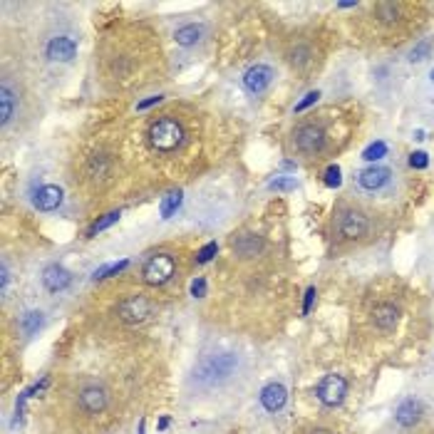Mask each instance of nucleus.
<instances>
[{
    "label": "nucleus",
    "instance_id": "obj_1",
    "mask_svg": "<svg viewBox=\"0 0 434 434\" xmlns=\"http://www.w3.org/2000/svg\"><path fill=\"white\" fill-rule=\"evenodd\" d=\"M241 367V357L236 352H214V355L204 357V360L196 365L191 382H196V388H219L224 382H229L231 377L238 372Z\"/></svg>",
    "mask_w": 434,
    "mask_h": 434
},
{
    "label": "nucleus",
    "instance_id": "obj_2",
    "mask_svg": "<svg viewBox=\"0 0 434 434\" xmlns=\"http://www.w3.org/2000/svg\"><path fill=\"white\" fill-rule=\"evenodd\" d=\"M184 141H186V129L177 117L164 115L149 125V144H152L154 152L172 154L181 149Z\"/></svg>",
    "mask_w": 434,
    "mask_h": 434
},
{
    "label": "nucleus",
    "instance_id": "obj_3",
    "mask_svg": "<svg viewBox=\"0 0 434 434\" xmlns=\"http://www.w3.org/2000/svg\"><path fill=\"white\" fill-rule=\"evenodd\" d=\"M325 144H328V134H325V129L320 125L308 122V125L295 127L293 147L298 154H303V157H320L325 152Z\"/></svg>",
    "mask_w": 434,
    "mask_h": 434
},
{
    "label": "nucleus",
    "instance_id": "obj_4",
    "mask_svg": "<svg viewBox=\"0 0 434 434\" xmlns=\"http://www.w3.org/2000/svg\"><path fill=\"white\" fill-rule=\"evenodd\" d=\"M174 271H177L174 256H169V253H157V256H152L144 263L141 278H144L147 286H164V283H169L174 278Z\"/></svg>",
    "mask_w": 434,
    "mask_h": 434
},
{
    "label": "nucleus",
    "instance_id": "obj_5",
    "mask_svg": "<svg viewBox=\"0 0 434 434\" xmlns=\"http://www.w3.org/2000/svg\"><path fill=\"white\" fill-rule=\"evenodd\" d=\"M338 236L343 241H360L370 231V221L360 209H343L338 214Z\"/></svg>",
    "mask_w": 434,
    "mask_h": 434
},
{
    "label": "nucleus",
    "instance_id": "obj_6",
    "mask_svg": "<svg viewBox=\"0 0 434 434\" xmlns=\"http://www.w3.org/2000/svg\"><path fill=\"white\" fill-rule=\"evenodd\" d=\"M152 313H154L152 300H147L144 295H129V298H125L117 305V315H120V320L127 325L144 323V320L152 318Z\"/></svg>",
    "mask_w": 434,
    "mask_h": 434
},
{
    "label": "nucleus",
    "instance_id": "obj_7",
    "mask_svg": "<svg viewBox=\"0 0 434 434\" xmlns=\"http://www.w3.org/2000/svg\"><path fill=\"white\" fill-rule=\"evenodd\" d=\"M77 404L82 412L87 414H100L107 409V404H110V392H107L102 385H97V382H87V385H82L77 392Z\"/></svg>",
    "mask_w": 434,
    "mask_h": 434
},
{
    "label": "nucleus",
    "instance_id": "obj_8",
    "mask_svg": "<svg viewBox=\"0 0 434 434\" xmlns=\"http://www.w3.org/2000/svg\"><path fill=\"white\" fill-rule=\"evenodd\" d=\"M315 395H318V400L325 407H338V404H343V400L347 395V380L343 375H325L318 382Z\"/></svg>",
    "mask_w": 434,
    "mask_h": 434
},
{
    "label": "nucleus",
    "instance_id": "obj_9",
    "mask_svg": "<svg viewBox=\"0 0 434 434\" xmlns=\"http://www.w3.org/2000/svg\"><path fill=\"white\" fill-rule=\"evenodd\" d=\"M266 251V243L258 234H238L231 241V253L238 261H253V258L263 256Z\"/></svg>",
    "mask_w": 434,
    "mask_h": 434
},
{
    "label": "nucleus",
    "instance_id": "obj_10",
    "mask_svg": "<svg viewBox=\"0 0 434 434\" xmlns=\"http://www.w3.org/2000/svg\"><path fill=\"white\" fill-rule=\"evenodd\" d=\"M273 70L268 68V65H253V68H248L246 72H243V87L248 89L251 94H263L268 87L273 84Z\"/></svg>",
    "mask_w": 434,
    "mask_h": 434
},
{
    "label": "nucleus",
    "instance_id": "obj_11",
    "mask_svg": "<svg viewBox=\"0 0 434 434\" xmlns=\"http://www.w3.org/2000/svg\"><path fill=\"white\" fill-rule=\"evenodd\" d=\"M45 55H47V60H53V63H70V60L77 55V42L70 35L50 37V42L45 45Z\"/></svg>",
    "mask_w": 434,
    "mask_h": 434
},
{
    "label": "nucleus",
    "instance_id": "obj_12",
    "mask_svg": "<svg viewBox=\"0 0 434 434\" xmlns=\"http://www.w3.org/2000/svg\"><path fill=\"white\" fill-rule=\"evenodd\" d=\"M70 283H72V273L68 268L58 266V263H53V266H47L42 271V286L50 293H63L65 288H70Z\"/></svg>",
    "mask_w": 434,
    "mask_h": 434
},
{
    "label": "nucleus",
    "instance_id": "obj_13",
    "mask_svg": "<svg viewBox=\"0 0 434 434\" xmlns=\"http://www.w3.org/2000/svg\"><path fill=\"white\" fill-rule=\"evenodd\" d=\"M372 323H375V328H380L382 333H390V330H395L400 323V308L395 303L375 305V310H372Z\"/></svg>",
    "mask_w": 434,
    "mask_h": 434
},
{
    "label": "nucleus",
    "instance_id": "obj_14",
    "mask_svg": "<svg viewBox=\"0 0 434 434\" xmlns=\"http://www.w3.org/2000/svg\"><path fill=\"white\" fill-rule=\"evenodd\" d=\"M390 181V169L385 167H367L357 174V186L365 191H380Z\"/></svg>",
    "mask_w": 434,
    "mask_h": 434
},
{
    "label": "nucleus",
    "instance_id": "obj_15",
    "mask_svg": "<svg viewBox=\"0 0 434 434\" xmlns=\"http://www.w3.org/2000/svg\"><path fill=\"white\" fill-rule=\"evenodd\" d=\"M286 402H288V390L283 388L281 382H271V385H266L261 390V404L268 412H281L286 407Z\"/></svg>",
    "mask_w": 434,
    "mask_h": 434
},
{
    "label": "nucleus",
    "instance_id": "obj_16",
    "mask_svg": "<svg viewBox=\"0 0 434 434\" xmlns=\"http://www.w3.org/2000/svg\"><path fill=\"white\" fill-rule=\"evenodd\" d=\"M422 402L414 397L404 400V402H400V407L395 409V419H397L400 427H414V424L422 419Z\"/></svg>",
    "mask_w": 434,
    "mask_h": 434
},
{
    "label": "nucleus",
    "instance_id": "obj_17",
    "mask_svg": "<svg viewBox=\"0 0 434 434\" xmlns=\"http://www.w3.org/2000/svg\"><path fill=\"white\" fill-rule=\"evenodd\" d=\"M63 204V189L55 186V184H45V186L37 189L35 194V206L37 211H55Z\"/></svg>",
    "mask_w": 434,
    "mask_h": 434
},
{
    "label": "nucleus",
    "instance_id": "obj_18",
    "mask_svg": "<svg viewBox=\"0 0 434 434\" xmlns=\"http://www.w3.org/2000/svg\"><path fill=\"white\" fill-rule=\"evenodd\" d=\"M206 35V27L201 23H186L174 32V42L181 47H196Z\"/></svg>",
    "mask_w": 434,
    "mask_h": 434
},
{
    "label": "nucleus",
    "instance_id": "obj_19",
    "mask_svg": "<svg viewBox=\"0 0 434 434\" xmlns=\"http://www.w3.org/2000/svg\"><path fill=\"white\" fill-rule=\"evenodd\" d=\"M18 112V94L13 92V87L8 82L0 84V125L8 127L11 120Z\"/></svg>",
    "mask_w": 434,
    "mask_h": 434
},
{
    "label": "nucleus",
    "instance_id": "obj_20",
    "mask_svg": "<svg viewBox=\"0 0 434 434\" xmlns=\"http://www.w3.org/2000/svg\"><path fill=\"white\" fill-rule=\"evenodd\" d=\"M288 63H291L293 70H298V72H305L313 65V50L308 45H293L288 50Z\"/></svg>",
    "mask_w": 434,
    "mask_h": 434
},
{
    "label": "nucleus",
    "instance_id": "obj_21",
    "mask_svg": "<svg viewBox=\"0 0 434 434\" xmlns=\"http://www.w3.org/2000/svg\"><path fill=\"white\" fill-rule=\"evenodd\" d=\"M42 325H45V315H42L40 310H27L20 318V328L27 338H30V335H37V330H40Z\"/></svg>",
    "mask_w": 434,
    "mask_h": 434
},
{
    "label": "nucleus",
    "instance_id": "obj_22",
    "mask_svg": "<svg viewBox=\"0 0 434 434\" xmlns=\"http://www.w3.org/2000/svg\"><path fill=\"white\" fill-rule=\"evenodd\" d=\"M120 216H122L120 211H110V214H105V216H102L100 221H94V224L89 226L87 236H89V238H92V236H97V234H100V231L110 229L112 224H117V221H120Z\"/></svg>",
    "mask_w": 434,
    "mask_h": 434
},
{
    "label": "nucleus",
    "instance_id": "obj_23",
    "mask_svg": "<svg viewBox=\"0 0 434 434\" xmlns=\"http://www.w3.org/2000/svg\"><path fill=\"white\" fill-rule=\"evenodd\" d=\"M432 53V40H422L409 50V63H422V60L429 58Z\"/></svg>",
    "mask_w": 434,
    "mask_h": 434
},
{
    "label": "nucleus",
    "instance_id": "obj_24",
    "mask_svg": "<svg viewBox=\"0 0 434 434\" xmlns=\"http://www.w3.org/2000/svg\"><path fill=\"white\" fill-rule=\"evenodd\" d=\"M179 206H181V191H172V194H167V199L162 201V219H169Z\"/></svg>",
    "mask_w": 434,
    "mask_h": 434
},
{
    "label": "nucleus",
    "instance_id": "obj_25",
    "mask_svg": "<svg viewBox=\"0 0 434 434\" xmlns=\"http://www.w3.org/2000/svg\"><path fill=\"white\" fill-rule=\"evenodd\" d=\"M397 11H400V6H395V3H380V6H377V15H380L382 23L397 20Z\"/></svg>",
    "mask_w": 434,
    "mask_h": 434
},
{
    "label": "nucleus",
    "instance_id": "obj_26",
    "mask_svg": "<svg viewBox=\"0 0 434 434\" xmlns=\"http://www.w3.org/2000/svg\"><path fill=\"white\" fill-rule=\"evenodd\" d=\"M385 152H388V147H385V141H375V144H370V147L365 149V154H362V157H365L367 162H372V159H380Z\"/></svg>",
    "mask_w": 434,
    "mask_h": 434
},
{
    "label": "nucleus",
    "instance_id": "obj_27",
    "mask_svg": "<svg viewBox=\"0 0 434 434\" xmlns=\"http://www.w3.org/2000/svg\"><path fill=\"white\" fill-rule=\"evenodd\" d=\"M340 181H343V179H340V169H338V167H330L328 172H325V184H328L330 189L340 186Z\"/></svg>",
    "mask_w": 434,
    "mask_h": 434
},
{
    "label": "nucleus",
    "instance_id": "obj_28",
    "mask_svg": "<svg viewBox=\"0 0 434 434\" xmlns=\"http://www.w3.org/2000/svg\"><path fill=\"white\" fill-rule=\"evenodd\" d=\"M122 268H127V261L115 263V266H107V268H100V271L94 273V278H105V276H110V273H120Z\"/></svg>",
    "mask_w": 434,
    "mask_h": 434
},
{
    "label": "nucleus",
    "instance_id": "obj_29",
    "mask_svg": "<svg viewBox=\"0 0 434 434\" xmlns=\"http://www.w3.org/2000/svg\"><path fill=\"white\" fill-rule=\"evenodd\" d=\"M409 164H412V167L414 169H424V167H427V154H424V152H414L412 154V159H409Z\"/></svg>",
    "mask_w": 434,
    "mask_h": 434
},
{
    "label": "nucleus",
    "instance_id": "obj_30",
    "mask_svg": "<svg viewBox=\"0 0 434 434\" xmlns=\"http://www.w3.org/2000/svg\"><path fill=\"white\" fill-rule=\"evenodd\" d=\"M216 253V243H209L206 248H201L199 251V256H196V261L199 263H206V261H211V256Z\"/></svg>",
    "mask_w": 434,
    "mask_h": 434
},
{
    "label": "nucleus",
    "instance_id": "obj_31",
    "mask_svg": "<svg viewBox=\"0 0 434 434\" xmlns=\"http://www.w3.org/2000/svg\"><path fill=\"white\" fill-rule=\"evenodd\" d=\"M318 97H320L318 92H308V94H305V100L295 105V112H303L305 107H310V105H313V102H318Z\"/></svg>",
    "mask_w": 434,
    "mask_h": 434
},
{
    "label": "nucleus",
    "instance_id": "obj_32",
    "mask_svg": "<svg viewBox=\"0 0 434 434\" xmlns=\"http://www.w3.org/2000/svg\"><path fill=\"white\" fill-rule=\"evenodd\" d=\"M271 189H281V191H288V189H295V181H293V179H276V181H271Z\"/></svg>",
    "mask_w": 434,
    "mask_h": 434
},
{
    "label": "nucleus",
    "instance_id": "obj_33",
    "mask_svg": "<svg viewBox=\"0 0 434 434\" xmlns=\"http://www.w3.org/2000/svg\"><path fill=\"white\" fill-rule=\"evenodd\" d=\"M204 291H206V283H204V278H196V281L191 283V293H194L196 298H201V295H204Z\"/></svg>",
    "mask_w": 434,
    "mask_h": 434
},
{
    "label": "nucleus",
    "instance_id": "obj_34",
    "mask_svg": "<svg viewBox=\"0 0 434 434\" xmlns=\"http://www.w3.org/2000/svg\"><path fill=\"white\" fill-rule=\"evenodd\" d=\"M8 278H11V271H8V266L3 263V268H0V286H3V293H6V288H8Z\"/></svg>",
    "mask_w": 434,
    "mask_h": 434
},
{
    "label": "nucleus",
    "instance_id": "obj_35",
    "mask_svg": "<svg viewBox=\"0 0 434 434\" xmlns=\"http://www.w3.org/2000/svg\"><path fill=\"white\" fill-rule=\"evenodd\" d=\"M159 100H162V97H152V100H144V102H139V105H136V107H139V110H147V107H152L154 102H159Z\"/></svg>",
    "mask_w": 434,
    "mask_h": 434
},
{
    "label": "nucleus",
    "instance_id": "obj_36",
    "mask_svg": "<svg viewBox=\"0 0 434 434\" xmlns=\"http://www.w3.org/2000/svg\"><path fill=\"white\" fill-rule=\"evenodd\" d=\"M308 434H335V432H330V429H323V427H318V429H310Z\"/></svg>",
    "mask_w": 434,
    "mask_h": 434
},
{
    "label": "nucleus",
    "instance_id": "obj_37",
    "mask_svg": "<svg viewBox=\"0 0 434 434\" xmlns=\"http://www.w3.org/2000/svg\"><path fill=\"white\" fill-rule=\"evenodd\" d=\"M432 79H434V72H432Z\"/></svg>",
    "mask_w": 434,
    "mask_h": 434
}]
</instances>
